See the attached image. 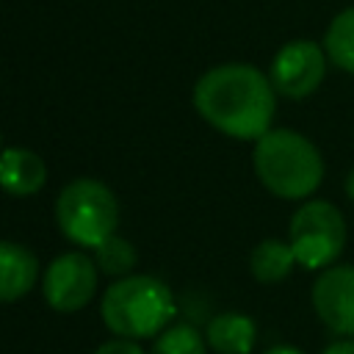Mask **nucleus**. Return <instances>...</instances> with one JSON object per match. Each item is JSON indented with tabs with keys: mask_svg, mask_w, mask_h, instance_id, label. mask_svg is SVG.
<instances>
[{
	"mask_svg": "<svg viewBox=\"0 0 354 354\" xmlns=\"http://www.w3.org/2000/svg\"><path fill=\"white\" fill-rule=\"evenodd\" d=\"M194 108L213 130L230 138L257 141L271 130L277 91L260 69L249 64H221L196 80Z\"/></svg>",
	"mask_w": 354,
	"mask_h": 354,
	"instance_id": "1",
	"label": "nucleus"
},
{
	"mask_svg": "<svg viewBox=\"0 0 354 354\" xmlns=\"http://www.w3.org/2000/svg\"><path fill=\"white\" fill-rule=\"evenodd\" d=\"M254 174L279 199H307L324 180V158L315 144L296 130H268L254 141Z\"/></svg>",
	"mask_w": 354,
	"mask_h": 354,
	"instance_id": "2",
	"label": "nucleus"
},
{
	"mask_svg": "<svg viewBox=\"0 0 354 354\" xmlns=\"http://www.w3.org/2000/svg\"><path fill=\"white\" fill-rule=\"evenodd\" d=\"M174 293L169 285L149 274L119 277L102 296L100 313L105 326L130 340L155 337L174 318Z\"/></svg>",
	"mask_w": 354,
	"mask_h": 354,
	"instance_id": "3",
	"label": "nucleus"
},
{
	"mask_svg": "<svg viewBox=\"0 0 354 354\" xmlns=\"http://www.w3.org/2000/svg\"><path fill=\"white\" fill-rule=\"evenodd\" d=\"M55 221L64 238L94 249L100 241L116 232L119 202L105 183L80 177L61 188L55 199Z\"/></svg>",
	"mask_w": 354,
	"mask_h": 354,
	"instance_id": "4",
	"label": "nucleus"
},
{
	"mask_svg": "<svg viewBox=\"0 0 354 354\" xmlns=\"http://www.w3.org/2000/svg\"><path fill=\"white\" fill-rule=\"evenodd\" d=\"M288 243L299 266L310 271L329 268L346 246V218L332 202L310 199L290 216Z\"/></svg>",
	"mask_w": 354,
	"mask_h": 354,
	"instance_id": "5",
	"label": "nucleus"
},
{
	"mask_svg": "<svg viewBox=\"0 0 354 354\" xmlns=\"http://www.w3.org/2000/svg\"><path fill=\"white\" fill-rule=\"evenodd\" d=\"M326 50L310 39H293L277 50L268 66V80L277 94L304 100L318 91L326 75Z\"/></svg>",
	"mask_w": 354,
	"mask_h": 354,
	"instance_id": "6",
	"label": "nucleus"
},
{
	"mask_svg": "<svg viewBox=\"0 0 354 354\" xmlns=\"http://www.w3.org/2000/svg\"><path fill=\"white\" fill-rule=\"evenodd\" d=\"M97 290V263L83 252L58 254L44 271V301L58 313H75Z\"/></svg>",
	"mask_w": 354,
	"mask_h": 354,
	"instance_id": "7",
	"label": "nucleus"
},
{
	"mask_svg": "<svg viewBox=\"0 0 354 354\" xmlns=\"http://www.w3.org/2000/svg\"><path fill=\"white\" fill-rule=\"evenodd\" d=\"M313 310L337 337H354V266L324 268L310 290Z\"/></svg>",
	"mask_w": 354,
	"mask_h": 354,
	"instance_id": "8",
	"label": "nucleus"
},
{
	"mask_svg": "<svg viewBox=\"0 0 354 354\" xmlns=\"http://www.w3.org/2000/svg\"><path fill=\"white\" fill-rule=\"evenodd\" d=\"M47 183L44 160L25 147H8L0 152V188L11 196H33Z\"/></svg>",
	"mask_w": 354,
	"mask_h": 354,
	"instance_id": "9",
	"label": "nucleus"
},
{
	"mask_svg": "<svg viewBox=\"0 0 354 354\" xmlns=\"http://www.w3.org/2000/svg\"><path fill=\"white\" fill-rule=\"evenodd\" d=\"M39 277V260L36 254L11 241H0V301H17L22 299Z\"/></svg>",
	"mask_w": 354,
	"mask_h": 354,
	"instance_id": "10",
	"label": "nucleus"
},
{
	"mask_svg": "<svg viewBox=\"0 0 354 354\" xmlns=\"http://www.w3.org/2000/svg\"><path fill=\"white\" fill-rule=\"evenodd\" d=\"M257 337V326L243 313H221L210 318L205 340L216 354H249Z\"/></svg>",
	"mask_w": 354,
	"mask_h": 354,
	"instance_id": "11",
	"label": "nucleus"
},
{
	"mask_svg": "<svg viewBox=\"0 0 354 354\" xmlns=\"http://www.w3.org/2000/svg\"><path fill=\"white\" fill-rule=\"evenodd\" d=\"M296 266V254L290 249L288 241H279V238H266L260 241L252 254H249V271L257 282L263 285H274V282H282Z\"/></svg>",
	"mask_w": 354,
	"mask_h": 354,
	"instance_id": "12",
	"label": "nucleus"
},
{
	"mask_svg": "<svg viewBox=\"0 0 354 354\" xmlns=\"http://www.w3.org/2000/svg\"><path fill=\"white\" fill-rule=\"evenodd\" d=\"M324 50L337 69L354 75V6L335 14L324 33Z\"/></svg>",
	"mask_w": 354,
	"mask_h": 354,
	"instance_id": "13",
	"label": "nucleus"
},
{
	"mask_svg": "<svg viewBox=\"0 0 354 354\" xmlns=\"http://www.w3.org/2000/svg\"><path fill=\"white\" fill-rule=\"evenodd\" d=\"M138 254H136V246L124 238H119L116 232L108 235L105 241H100L94 246V263L100 271L111 274V277H127L130 268L136 266Z\"/></svg>",
	"mask_w": 354,
	"mask_h": 354,
	"instance_id": "14",
	"label": "nucleus"
},
{
	"mask_svg": "<svg viewBox=\"0 0 354 354\" xmlns=\"http://www.w3.org/2000/svg\"><path fill=\"white\" fill-rule=\"evenodd\" d=\"M207 340L191 324H171L166 326L149 354H205Z\"/></svg>",
	"mask_w": 354,
	"mask_h": 354,
	"instance_id": "15",
	"label": "nucleus"
},
{
	"mask_svg": "<svg viewBox=\"0 0 354 354\" xmlns=\"http://www.w3.org/2000/svg\"><path fill=\"white\" fill-rule=\"evenodd\" d=\"M94 354H144L138 343H133L130 337H116V340H108L102 343Z\"/></svg>",
	"mask_w": 354,
	"mask_h": 354,
	"instance_id": "16",
	"label": "nucleus"
},
{
	"mask_svg": "<svg viewBox=\"0 0 354 354\" xmlns=\"http://www.w3.org/2000/svg\"><path fill=\"white\" fill-rule=\"evenodd\" d=\"M321 354H354V337H337Z\"/></svg>",
	"mask_w": 354,
	"mask_h": 354,
	"instance_id": "17",
	"label": "nucleus"
},
{
	"mask_svg": "<svg viewBox=\"0 0 354 354\" xmlns=\"http://www.w3.org/2000/svg\"><path fill=\"white\" fill-rule=\"evenodd\" d=\"M263 354H301L299 348H293V346H285V343H277V346H271V348H266Z\"/></svg>",
	"mask_w": 354,
	"mask_h": 354,
	"instance_id": "18",
	"label": "nucleus"
},
{
	"mask_svg": "<svg viewBox=\"0 0 354 354\" xmlns=\"http://www.w3.org/2000/svg\"><path fill=\"white\" fill-rule=\"evenodd\" d=\"M346 196L354 202V166H351V171L346 174Z\"/></svg>",
	"mask_w": 354,
	"mask_h": 354,
	"instance_id": "19",
	"label": "nucleus"
},
{
	"mask_svg": "<svg viewBox=\"0 0 354 354\" xmlns=\"http://www.w3.org/2000/svg\"><path fill=\"white\" fill-rule=\"evenodd\" d=\"M0 144H3V136H0ZM0 152H3V149H0Z\"/></svg>",
	"mask_w": 354,
	"mask_h": 354,
	"instance_id": "20",
	"label": "nucleus"
}]
</instances>
